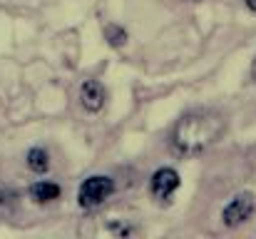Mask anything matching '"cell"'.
Returning a JSON list of instances; mask_svg holds the SVG:
<instances>
[{"label": "cell", "instance_id": "obj_6", "mask_svg": "<svg viewBox=\"0 0 256 239\" xmlns=\"http://www.w3.org/2000/svg\"><path fill=\"white\" fill-rule=\"evenodd\" d=\"M30 197L35 199V202H40V204H48V202H52V199H58L60 197V187L55 184V182H35L32 187H30Z\"/></svg>", "mask_w": 256, "mask_h": 239}, {"label": "cell", "instance_id": "obj_7", "mask_svg": "<svg viewBox=\"0 0 256 239\" xmlns=\"http://www.w3.org/2000/svg\"><path fill=\"white\" fill-rule=\"evenodd\" d=\"M28 167H30L32 172H45V169L50 167V162H48V152H45V150H40V147L30 150V152H28Z\"/></svg>", "mask_w": 256, "mask_h": 239}, {"label": "cell", "instance_id": "obj_1", "mask_svg": "<svg viewBox=\"0 0 256 239\" xmlns=\"http://www.w3.org/2000/svg\"><path fill=\"white\" fill-rule=\"evenodd\" d=\"M222 135H224V117L212 110H196V112L184 115L176 122L172 132V147L176 155L189 157L219 142Z\"/></svg>", "mask_w": 256, "mask_h": 239}, {"label": "cell", "instance_id": "obj_3", "mask_svg": "<svg viewBox=\"0 0 256 239\" xmlns=\"http://www.w3.org/2000/svg\"><path fill=\"white\" fill-rule=\"evenodd\" d=\"M252 212H254V197L244 192V194L234 197L226 204V209H224V224L226 227H239V224H244L252 217Z\"/></svg>", "mask_w": 256, "mask_h": 239}, {"label": "cell", "instance_id": "obj_2", "mask_svg": "<svg viewBox=\"0 0 256 239\" xmlns=\"http://www.w3.org/2000/svg\"><path fill=\"white\" fill-rule=\"evenodd\" d=\"M112 192H114V184H112L110 177H102V174L100 177H87L82 182V187H80L78 202H80L82 209H92V207L102 204Z\"/></svg>", "mask_w": 256, "mask_h": 239}, {"label": "cell", "instance_id": "obj_8", "mask_svg": "<svg viewBox=\"0 0 256 239\" xmlns=\"http://www.w3.org/2000/svg\"><path fill=\"white\" fill-rule=\"evenodd\" d=\"M104 38H107V43H110L112 48H122V45L127 43V33H124L120 25H107V28H104Z\"/></svg>", "mask_w": 256, "mask_h": 239}, {"label": "cell", "instance_id": "obj_9", "mask_svg": "<svg viewBox=\"0 0 256 239\" xmlns=\"http://www.w3.org/2000/svg\"><path fill=\"white\" fill-rule=\"evenodd\" d=\"M246 5H249V8H252V10L256 13V0H246Z\"/></svg>", "mask_w": 256, "mask_h": 239}, {"label": "cell", "instance_id": "obj_10", "mask_svg": "<svg viewBox=\"0 0 256 239\" xmlns=\"http://www.w3.org/2000/svg\"><path fill=\"white\" fill-rule=\"evenodd\" d=\"M252 73H254V80H256V60H254V68H252Z\"/></svg>", "mask_w": 256, "mask_h": 239}, {"label": "cell", "instance_id": "obj_4", "mask_svg": "<svg viewBox=\"0 0 256 239\" xmlns=\"http://www.w3.org/2000/svg\"><path fill=\"white\" fill-rule=\"evenodd\" d=\"M176 187H179V174H176L174 169H170V167H164V169L154 172L152 184H150L152 197H154L157 202H162V204H167V202H170V197L176 192Z\"/></svg>", "mask_w": 256, "mask_h": 239}, {"label": "cell", "instance_id": "obj_5", "mask_svg": "<svg viewBox=\"0 0 256 239\" xmlns=\"http://www.w3.org/2000/svg\"><path fill=\"white\" fill-rule=\"evenodd\" d=\"M80 100H82V107H85L87 112L102 110V105H104V100H107L104 85L97 82V80H85V82H82V90H80Z\"/></svg>", "mask_w": 256, "mask_h": 239}]
</instances>
